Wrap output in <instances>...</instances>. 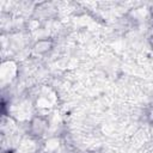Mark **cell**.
<instances>
[{"instance_id":"cell-1","label":"cell","mask_w":153,"mask_h":153,"mask_svg":"<svg viewBox=\"0 0 153 153\" xmlns=\"http://www.w3.org/2000/svg\"><path fill=\"white\" fill-rule=\"evenodd\" d=\"M47 128H48V121L42 116L35 117L30 123V133L31 135L35 136H41L47 130Z\"/></svg>"},{"instance_id":"cell-2","label":"cell","mask_w":153,"mask_h":153,"mask_svg":"<svg viewBox=\"0 0 153 153\" xmlns=\"http://www.w3.org/2000/svg\"><path fill=\"white\" fill-rule=\"evenodd\" d=\"M17 74V65L13 61H5L1 65V80L10 82Z\"/></svg>"},{"instance_id":"cell-3","label":"cell","mask_w":153,"mask_h":153,"mask_svg":"<svg viewBox=\"0 0 153 153\" xmlns=\"http://www.w3.org/2000/svg\"><path fill=\"white\" fill-rule=\"evenodd\" d=\"M53 48V42L50 39H39L33 44V51L36 54H45Z\"/></svg>"}]
</instances>
